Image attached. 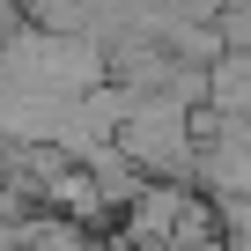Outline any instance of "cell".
<instances>
[{
    "label": "cell",
    "instance_id": "cell-1",
    "mask_svg": "<svg viewBox=\"0 0 251 251\" xmlns=\"http://www.w3.org/2000/svg\"><path fill=\"white\" fill-rule=\"evenodd\" d=\"M111 148L133 163L148 185H185L192 177V111L170 103V96H133L118 118Z\"/></svg>",
    "mask_w": 251,
    "mask_h": 251
},
{
    "label": "cell",
    "instance_id": "cell-3",
    "mask_svg": "<svg viewBox=\"0 0 251 251\" xmlns=\"http://www.w3.org/2000/svg\"><path fill=\"white\" fill-rule=\"evenodd\" d=\"M207 111L251 126V52H222V59L207 67Z\"/></svg>",
    "mask_w": 251,
    "mask_h": 251
},
{
    "label": "cell",
    "instance_id": "cell-4",
    "mask_svg": "<svg viewBox=\"0 0 251 251\" xmlns=\"http://www.w3.org/2000/svg\"><path fill=\"white\" fill-rule=\"evenodd\" d=\"M192 251H222V236H207V244H192Z\"/></svg>",
    "mask_w": 251,
    "mask_h": 251
},
{
    "label": "cell",
    "instance_id": "cell-2",
    "mask_svg": "<svg viewBox=\"0 0 251 251\" xmlns=\"http://www.w3.org/2000/svg\"><path fill=\"white\" fill-rule=\"evenodd\" d=\"M192 177L214 200H244L251 192V126L244 118H214L207 103L192 111Z\"/></svg>",
    "mask_w": 251,
    "mask_h": 251
}]
</instances>
